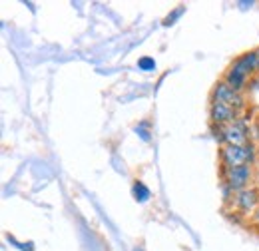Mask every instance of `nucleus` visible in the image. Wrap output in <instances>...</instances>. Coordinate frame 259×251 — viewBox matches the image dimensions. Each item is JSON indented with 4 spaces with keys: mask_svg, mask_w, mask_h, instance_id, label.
<instances>
[{
    "mask_svg": "<svg viewBox=\"0 0 259 251\" xmlns=\"http://www.w3.org/2000/svg\"><path fill=\"white\" fill-rule=\"evenodd\" d=\"M255 72V52H247L241 58H237L233 66L229 68L226 76V82L233 88V90H241L245 84V78Z\"/></svg>",
    "mask_w": 259,
    "mask_h": 251,
    "instance_id": "obj_1",
    "label": "nucleus"
},
{
    "mask_svg": "<svg viewBox=\"0 0 259 251\" xmlns=\"http://www.w3.org/2000/svg\"><path fill=\"white\" fill-rule=\"evenodd\" d=\"M253 157V148L251 144L247 146H226L222 150V159L227 170L229 168H239V165H247Z\"/></svg>",
    "mask_w": 259,
    "mask_h": 251,
    "instance_id": "obj_2",
    "label": "nucleus"
},
{
    "mask_svg": "<svg viewBox=\"0 0 259 251\" xmlns=\"http://www.w3.org/2000/svg\"><path fill=\"white\" fill-rule=\"evenodd\" d=\"M213 102L226 104L229 108H241L243 106V98L237 94V90H233L227 82H222V84L215 86V90H213Z\"/></svg>",
    "mask_w": 259,
    "mask_h": 251,
    "instance_id": "obj_3",
    "label": "nucleus"
},
{
    "mask_svg": "<svg viewBox=\"0 0 259 251\" xmlns=\"http://www.w3.org/2000/svg\"><path fill=\"white\" fill-rule=\"evenodd\" d=\"M220 138L227 142V146H247V134L241 124H227L220 130Z\"/></svg>",
    "mask_w": 259,
    "mask_h": 251,
    "instance_id": "obj_4",
    "label": "nucleus"
},
{
    "mask_svg": "<svg viewBox=\"0 0 259 251\" xmlns=\"http://www.w3.org/2000/svg\"><path fill=\"white\" fill-rule=\"evenodd\" d=\"M249 176H251V170L249 165H239V168H229L226 174V182L231 189H241L247 186L249 182Z\"/></svg>",
    "mask_w": 259,
    "mask_h": 251,
    "instance_id": "obj_5",
    "label": "nucleus"
},
{
    "mask_svg": "<svg viewBox=\"0 0 259 251\" xmlns=\"http://www.w3.org/2000/svg\"><path fill=\"white\" fill-rule=\"evenodd\" d=\"M233 118H235L233 108H229L226 104H218V102L211 104V120L215 124H229V122L233 124Z\"/></svg>",
    "mask_w": 259,
    "mask_h": 251,
    "instance_id": "obj_6",
    "label": "nucleus"
},
{
    "mask_svg": "<svg viewBox=\"0 0 259 251\" xmlns=\"http://www.w3.org/2000/svg\"><path fill=\"white\" fill-rule=\"evenodd\" d=\"M257 201H259L257 189H243V191H239V195H237V205H239L241 212L253 210V205H255Z\"/></svg>",
    "mask_w": 259,
    "mask_h": 251,
    "instance_id": "obj_7",
    "label": "nucleus"
},
{
    "mask_svg": "<svg viewBox=\"0 0 259 251\" xmlns=\"http://www.w3.org/2000/svg\"><path fill=\"white\" fill-rule=\"evenodd\" d=\"M132 191H134V199L140 201V203H144V201L150 199V189L146 188L142 182H136L134 188H132Z\"/></svg>",
    "mask_w": 259,
    "mask_h": 251,
    "instance_id": "obj_8",
    "label": "nucleus"
},
{
    "mask_svg": "<svg viewBox=\"0 0 259 251\" xmlns=\"http://www.w3.org/2000/svg\"><path fill=\"white\" fill-rule=\"evenodd\" d=\"M138 68L144 70V72H152V70H156V60L150 58V56H144V58L138 60Z\"/></svg>",
    "mask_w": 259,
    "mask_h": 251,
    "instance_id": "obj_9",
    "label": "nucleus"
},
{
    "mask_svg": "<svg viewBox=\"0 0 259 251\" xmlns=\"http://www.w3.org/2000/svg\"><path fill=\"white\" fill-rule=\"evenodd\" d=\"M136 132L140 134V138H142V140H146V142L150 140V134H148V130H144V126H140V128H136Z\"/></svg>",
    "mask_w": 259,
    "mask_h": 251,
    "instance_id": "obj_10",
    "label": "nucleus"
},
{
    "mask_svg": "<svg viewBox=\"0 0 259 251\" xmlns=\"http://www.w3.org/2000/svg\"><path fill=\"white\" fill-rule=\"evenodd\" d=\"M255 72H259V50H255Z\"/></svg>",
    "mask_w": 259,
    "mask_h": 251,
    "instance_id": "obj_11",
    "label": "nucleus"
},
{
    "mask_svg": "<svg viewBox=\"0 0 259 251\" xmlns=\"http://www.w3.org/2000/svg\"><path fill=\"white\" fill-rule=\"evenodd\" d=\"M253 220H255V223L259 225V207H257V212H255V218H253Z\"/></svg>",
    "mask_w": 259,
    "mask_h": 251,
    "instance_id": "obj_12",
    "label": "nucleus"
}]
</instances>
